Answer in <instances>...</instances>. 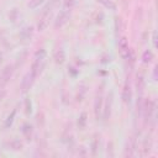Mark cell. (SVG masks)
<instances>
[{
    "label": "cell",
    "instance_id": "21",
    "mask_svg": "<svg viewBox=\"0 0 158 158\" xmlns=\"http://www.w3.org/2000/svg\"><path fill=\"white\" fill-rule=\"evenodd\" d=\"M46 0H30V2L27 4V6L30 7V9H37L41 4H43Z\"/></svg>",
    "mask_w": 158,
    "mask_h": 158
},
{
    "label": "cell",
    "instance_id": "6",
    "mask_svg": "<svg viewBox=\"0 0 158 158\" xmlns=\"http://www.w3.org/2000/svg\"><path fill=\"white\" fill-rule=\"evenodd\" d=\"M111 106H112V94L110 93V95H107L104 105H102V115L101 117L104 120H109L110 118V115H111Z\"/></svg>",
    "mask_w": 158,
    "mask_h": 158
},
{
    "label": "cell",
    "instance_id": "19",
    "mask_svg": "<svg viewBox=\"0 0 158 158\" xmlns=\"http://www.w3.org/2000/svg\"><path fill=\"white\" fill-rule=\"evenodd\" d=\"M99 143H100V139L98 137H95L91 142V154L93 156H96L98 153V148H99Z\"/></svg>",
    "mask_w": 158,
    "mask_h": 158
},
{
    "label": "cell",
    "instance_id": "20",
    "mask_svg": "<svg viewBox=\"0 0 158 158\" xmlns=\"http://www.w3.org/2000/svg\"><path fill=\"white\" fill-rule=\"evenodd\" d=\"M136 85H137V90H138L139 93H142V91H143V88H144V79H143L142 75L137 77V83H136Z\"/></svg>",
    "mask_w": 158,
    "mask_h": 158
},
{
    "label": "cell",
    "instance_id": "24",
    "mask_svg": "<svg viewBox=\"0 0 158 158\" xmlns=\"http://www.w3.org/2000/svg\"><path fill=\"white\" fill-rule=\"evenodd\" d=\"M31 107H32L31 106V101L28 99H26L25 100V111H26V114H31V111H32Z\"/></svg>",
    "mask_w": 158,
    "mask_h": 158
},
{
    "label": "cell",
    "instance_id": "22",
    "mask_svg": "<svg viewBox=\"0 0 158 158\" xmlns=\"http://www.w3.org/2000/svg\"><path fill=\"white\" fill-rule=\"evenodd\" d=\"M26 57H27V51L25 49V51H22L19 56H17V63H16V65H21L23 62H25V59H26Z\"/></svg>",
    "mask_w": 158,
    "mask_h": 158
},
{
    "label": "cell",
    "instance_id": "14",
    "mask_svg": "<svg viewBox=\"0 0 158 158\" xmlns=\"http://www.w3.org/2000/svg\"><path fill=\"white\" fill-rule=\"evenodd\" d=\"M86 117H88V116H86L85 112H81L80 116L78 117V122H77V123H78V128H79V130H84V128H85V126H86V121H88Z\"/></svg>",
    "mask_w": 158,
    "mask_h": 158
},
{
    "label": "cell",
    "instance_id": "11",
    "mask_svg": "<svg viewBox=\"0 0 158 158\" xmlns=\"http://www.w3.org/2000/svg\"><path fill=\"white\" fill-rule=\"evenodd\" d=\"M122 99L126 104H130L131 102V99H132V90H131V86L128 83L125 84L123 86V90H122Z\"/></svg>",
    "mask_w": 158,
    "mask_h": 158
},
{
    "label": "cell",
    "instance_id": "10",
    "mask_svg": "<svg viewBox=\"0 0 158 158\" xmlns=\"http://www.w3.org/2000/svg\"><path fill=\"white\" fill-rule=\"evenodd\" d=\"M102 105H104V100L101 96L96 98L95 99V102H94V112H95V116L98 120H100L101 115H102Z\"/></svg>",
    "mask_w": 158,
    "mask_h": 158
},
{
    "label": "cell",
    "instance_id": "18",
    "mask_svg": "<svg viewBox=\"0 0 158 158\" xmlns=\"http://www.w3.org/2000/svg\"><path fill=\"white\" fill-rule=\"evenodd\" d=\"M152 59H153V52H152L151 49L144 51L143 54H142V60H143V63H151Z\"/></svg>",
    "mask_w": 158,
    "mask_h": 158
},
{
    "label": "cell",
    "instance_id": "31",
    "mask_svg": "<svg viewBox=\"0 0 158 158\" xmlns=\"http://www.w3.org/2000/svg\"><path fill=\"white\" fill-rule=\"evenodd\" d=\"M153 78H154V80H156V78H157V67H154V70H153Z\"/></svg>",
    "mask_w": 158,
    "mask_h": 158
},
{
    "label": "cell",
    "instance_id": "27",
    "mask_svg": "<svg viewBox=\"0 0 158 158\" xmlns=\"http://www.w3.org/2000/svg\"><path fill=\"white\" fill-rule=\"evenodd\" d=\"M107 154L110 157H114V148H112V142L107 143Z\"/></svg>",
    "mask_w": 158,
    "mask_h": 158
},
{
    "label": "cell",
    "instance_id": "12",
    "mask_svg": "<svg viewBox=\"0 0 158 158\" xmlns=\"http://www.w3.org/2000/svg\"><path fill=\"white\" fill-rule=\"evenodd\" d=\"M21 132H22V135L25 136V138L27 139V141H30L31 139V137H32V133H33V128H32V125H30V123H23L22 125V127H21Z\"/></svg>",
    "mask_w": 158,
    "mask_h": 158
},
{
    "label": "cell",
    "instance_id": "1",
    "mask_svg": "<svg viewBox=\"0 0 158 158\" xmlns=\"http://www.w3.org/2000/svg\"><path fill=\"white\" fill-rule=\"evenodd\" d=\"M46 56H47V52L44 48H40L36 51L35 53V57H33V63L31 65V73L37 78L38 74H41L42 69L44 68V64H46Z\"/></svg>",
    "mask_w": 158,
    "mask_h": 158
},
{
    "label": "cell",
    "instance_id": "3",
    "mask_svg": "<svg viewBox=\"0 0 158 158\" xmlns=\"http://www.w3.org/2000/svg\"><path fill=\"white\" fill-rule=\"evenodd\" d=\"M70 19V9H63L56 17L54 20V27L56 28H60L62 26H64L68 20Z\"/></svg>",
    "mask_w": 158,
    "mask_h": 158
},
{
    "label": "cell",
    "instance_id": "13",
    "mask_svg": "<svg viewBox=\"0 0 158 158\" xmlns=\"http://www.w3.org/2000/svg\"><path fill=\"white\" fill-rule=\"evenodd\" d=\"M9 148H11L12 151H20L22 149V142L17 138H14L12 141L9 142Z\"/></svg>",
    "mask_w": 158,
    "mask_h": 158
},
{
    "label": "cell",
    "instance_id": "26",
    "mask_svg": "<svg viewBox=\"0 0 158 158\" xmlns=\"http://www.w3.org/2000/svg\"><path fill=\"white\" fill-rule=\"evenodd\" d=\"M115 28H116V31H121V28H122V21L120 17H116V20H115Z\"/></svg>",
    "mask_w": 158,
    "mask_h": 158
},
{
    "label": "cell",
    "instance_id": "16",
    "mask_svg": "<svg viewBox=\"0 0 158 158\" xmlns=\"http://www.w3.org/2000/svg\"><path fill=\"white\" fill-rule=\"evenodd\" d=\"M15 116H16V109H14V110L11 111V114L6 117V120H5V122H4V128H9V127L12 125Z\"/></svg>",
    "mask_w": 158,
    "mask_h": 158
},
{
    "label": "cell",
    "instance_id": "4",
    "mask_svg": "<svg viewBox=\"0 0 158 158\" xmlns=\"http://www.w3.org/2000/svg\"><path fill=\"white\" fill-rule=\"evenodd\" d=\"M35 79H36V77H35V75H33L31 72L26 73V74L23 75L22 80H21V83H20V89H21V91H22V93L28 91V90L31 89V86L33 85Z\"/></svg>",
    "mask_w": 158,
    "mask_h": 158
},
{
    "label": "cell",
    "instance_id": "30",
    "mask_svg": "<svg viewBox=\"0 0 158 158\" xmlns=\"http://www.w3.org/2000/svg\"><path fill=\"white\" fill-rule=\"evenodd\" d=\"M5 95H6V91L5 90H0V101L5 98Z\"/></svg>",
    "mask_w": 158,
    "mask_h": 158
},
{
    "label": "cell",
    "instance_id": "8",
    "mask_svg": "<svg viewBox=\"0 0 158 158\" xmlns=\"http://www.w3.org/2000/svg\"><path fill=\"white\" fill-rule=\"evenodd\" d=\"M136 148H137V144H136V139L135 138H131L128 139L127 144H126V148H125V156L126 157H132L136 154Z\"/></svg>",
    "mask_w": 158,
    "mask_h": 158
},
{
    "label": "cell",
    "instance_id": "5",
    "mask_svg": "<svg viewBox=\"0 0 158 158\" xmlns=\"http://www.w3.org/2000/svg\"><path fill=\"white\" fill-rule=\"evenodd\" d=\"M14 74V65L11 64H7L2 70H1V74H0V86H4L9 83V80L11 79Z\"/></svg>",
    "mask_w": 158,
    "mask_h": 158
},
{
    "label": "cell",
    "instance_id": "15",
    "mask_svg": "<svg viewBox=\"0 0 158 158\" xmlns=\"http://www.w3.org/2000/svg\"><path fill=\"white\" fill-rule=\"evenodd\" d=\"M64 59H65V53H64V51H63V49H58V51L54 53V60H56V63L62 64V63L64 62Z\"/></svg>",
    "mask_w": 158,
    "mask_h": 158
},
{
    "label": "cell",
    "instance_id": "23",
    "mask_svg": "<svg viewBox=\"0 0 158 158\" xmlns=\"http://www.w3.org/2000/svg\"><path fill=\"white\" fill-rule=\"evenodd\" d=\"M77 0H64V9H72L75 5Z\"/></svg>",
    "mask_w": 158,
    "mask_h": 158
},
{
    "label": "cell",
    "instance_id": "7",
    "mask_svg": "<svg viewBox=\"0 0 158 158\" xmlns=\"http://www.w3.org/2000/svg\"><path fill=\"white\" fill-rule=\"evenodd\" d=\"M49 12H51V10H47V9L43 10L42 16H41V19L38 20V23H37V30H38V31H43V30L47 27V25H48V19H49Z\"/></svg>",
    "mask_w": 158,
    "mask_h": 158
},
{
    "label": "cell",
    "instance_id": "29",
    "mask_svg": "<svg viewBox=\"0 0 158 158\" xmlns=\"http://www.w3.org/2000/svg\"><path fill=\"white\" fill-rule=\"evenodd\" d=\"M153 44H154V47L157 46V32L156 31L153 32Z\"/></svg>",
    "mask_w": 158,
    "mask_h": 158
},
{
    "label": "cell",
    "instance_id": "32",
    "mask_svg": "<svg viewBox=\"0 0 158 158\" xmlns=\"http://www.w3.org/2000/svg\"><path fill=\"white\" fill-rule=\"evenodd\" d=\"M1 62H2V54H1V52H0V64H1Z\"/></svg>",
    "mask_w": 158,
    "mask_h": 158
},
{
    "label": "cell",
    "instance_id": "9",
    "mask_svg": "<svg viewBox=\"0 0 158 158\" xmlns=\"http://www.w3.org/2000/svg\"><path fill=\"white\" fill-rule=\"evenodd\" d=\"M20 40L22 42H26V41H31L32 36H33V28L31 26L28 27H23L21 31H20Z\"/></svg>",
    "mask_w": 158,
    "mask_h": 158
},
{
    "label": "cell",
    "instance_id": "2",
    "mask_svg": "<svg viewBox=\"0 0 158 158\" xmlns=\"http://www.w3.org/2000/svg\"><path fill=\"white\" fill-rule=\"evenodd\" d=\"M154 112H156V102L151 99L146 100L144 106H143V115H144L146 122H149L154 117Z\"/></svg>",
    "mask_w": 158,
    "mask_h": 158
},
{
    "label": "cell",
    "instance_id": "25",
    "mask_svg": "<svg viewBox=\"0 0 158 158\" xmlns=\"http://www.w3.org/2000/svg\"><path fill=\"white\" fill-rule=\"evenodd\" d=\"M9 17H10V20L12 22H15L16 21V17H17V9H12V11L9 14Z\"/></svg>",
    "mask_w": 158,
    "mask_h": 158
},
{
    "label": "cell",
    "instance_id": "17",
    "mask_svg": "<svg viewBox=\"0 0 158 158\" xmlns=\"http://www.w3.org/2000/svg\"><path fill=\"white\" fill-rule=\"evenodd\" d=\"M98 2H100L104 7H106L109 10H115L116 9V4L112 0H98Z\"/></svg>",
    "mask_w": 158,
    "mask_h": 158
},
{
    "label": "cell",
    "instance_id": "28",
    "mask_svg": "<svg viewBox=\"0 0 158 158\" xmlns=\"http://www.w3.org/2000/svg\"><path fill=\"white\" fill-rule=\"evenodd\" d=\"M85 91H86V89H84V86H83V88H81V90H80V93L78 94V100H79V101L81 100V98H83V95L85 94Z\"/></svg>",
    "mask_w": 158,
    "mask_h": 158
}]
</instances>
